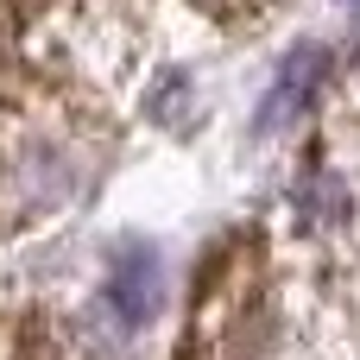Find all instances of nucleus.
<instances>
[{
    "label": "nucleus",
    "instance_id": "f257e3e1",
    "mask_svg": "<svg viewBox=\"0 0 360 360\" xmlns=\"http://www.w3.org/2000/svg\"><path fill=\"white\" fill-rule=\"evenodd\" d=\"M82 184V158L63 133L51 127H19L0 139V196H13V209H51Z\"/></svg>",
    "mask_w": 360,
    "mask_h": 360
},
{
    "label": "nucleus",
    "instance_id": "f03ea898",
    "mask_svg": "<svg viewBox=\"0 0 360 360\" xmlns=\"http://www.w3.org/2000/svg\"><path fill=\"white\" fill-rule=\"evenodd\" d=\"M323 76H329V51H323V44H297V51L278 63V82H272V95H266V108H259L253 133H259V139L285 133V127H291V120H297V114L316 101Z\"/></svg>",
    "mask_w": 360,
    "mask_h": 360
},
{
    "label": "nucleus",
    "instance_id": "7ed1b4c3",
    "mask_svg": "<svg viewBox=\"0 0 360 360\" xmlns=\"http://www.w3.org/2000/svg\"><path fill=\"white\" fill-rule=\"evenodd\" d=\"M108 310L120 323H146L158 310V253L146 240H127L114 247V266H108Z\"/></svg>",
    "mask_w": 360,
    "mask_h": 360
},
{
    "label": "nucleus",
    "instance_id": "20e7f679",
    "mask_svg": "<svg viewBox=\"0 0 360 360\" xmlns=\"http://www.w3.org/2000/svg\"><path fill=\"white\" fill-rule=\"evenodd\" d=\"M342 6H360V0H342Z\"/></svg>",
    "mask_w": 360,
    "mask_h": 360
}]
</instances>
